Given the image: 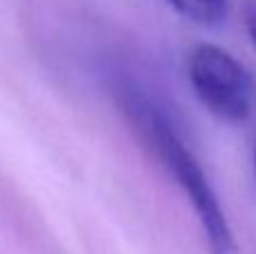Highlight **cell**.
<instances>
[{
  "label": "cell",
  "mask_w": 256,
  "mask_h": 254,
  "mask_svg": "<svg viewBox=\"0 0 256 254\" xmlns=\"http://www.w3.org/2000/svg\"><path fill=\"white\" fill-rule=\"evenodd\" d=\"M120 99H122V108L128 115V120L132 122V126L144 135V140L150 144V148L158 153V158L164 162V166L171 171L173 178L180 182V187L189 196L191 205H194L196 214L200 218V225H202L204 234H207V243L212 254H234L236 243H234V234L230 230V223H227L225 214H222L220 205H218L214 189L209 187L207 176L202 174V169L196 162V158L191 156V151L173 133V128L164 120L162 112L146 97H142L137 90L124 86L120 90Z\"/></svg>",
  "instance_id": "6da1fadb"
},
{
  "label": "cell",
  "mask_w": 256,
  "mask_h": 254,
  "mask_svg": "<svg viewBox=\"0 0 256 254\" xmlns=\"http://www.w3.org/2000/svg\"><path fill=\"white\" fill-rule=\"evenodd\" d=\"M254 169H256V151H254Z\"/></svg>",
  "instance_id": "5b68a950"
},
{
  "label": "cell",
  "mask_w": 256,
  "mask_h": 254,
  "mask_svg": "<svg viewBox=\"0 0 256 254\" xmlns=\"http://www.w3.org/2000/svg\"><path fill=\"white\" fill-rule=\"evenodd\" d=\"M186 20L202 27H218L227 18V0H168Z\"/></svg>",
  "instance_id": "3957f363"
},
{
  "label": "cell",
  "mask_w": 256,
  "mask_h": 254,
  "mask_svg": "<svg viewBox=\"0 0 256 254\" xmlns=\"http://www.w3.org/2000/svg\"><path fill=\"white\" fill-rule=\"evenodd\" d=\"M245 27H248V34L256 48V0H250L245 7Z\"/></svg>",
  "instance_id": "277c9868"
},
{
  "label": "cell",
  "mask_w": 256,
  "mask_h": 254,
  "mask_svg": "<svg viewBox=\"0 0 256 254\" xmlns=\"http://www.w3.org/2000/svg\"><path fill=\"white\" fill-rule=\"evenodd\" d=\"M189 81L198 99L225 122H243L250 112V74L218 45H198L189 56Z\"/></svg>",
  "instance_id": "7a4b0ae2"
}]
</instances>
